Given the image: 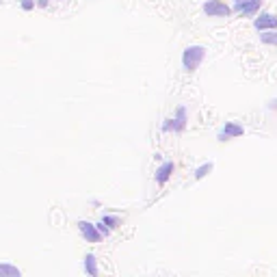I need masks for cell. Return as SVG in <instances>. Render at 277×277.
I'll use <instances>...</instances> for the list:
<instances>
[{
	"label": "cell",
	"mask_w": 277,
	"mask_h": 277,
	"mask_svg": "<svg viewBox=\"0 0 277 277\" xmlns=\"http://www.w3.org/2000/svg\"><path fill=\"white\" fill-rule=\"evenodd\" d=\"M206 58V48L202 46H191V48L184 50V55H182V65L188 72H195V69L202 65V61Z\"/></svg>",
	"instance_id": "1"
},
{
	"label": "cell",
	"mask_w": 277,
	"mask_h": 277,
	"mask_svg": "<svg viewBox=\"0 0 277 277\" xmlns=\"http://www.w3.org/2000/svg\"><path fill=\"white\" fill-rule=\"evenodd\" d=\"M204 13L208 17H225L232 13V9H229L225 2H221V0H208V2L204 4Z\"/></svg>",
	"instance_id": "2"
},
{
	"label": "cell",
	"mask_w": 277,
	"mask_h": 277,
	"mask_svg": "<svg viewBox=\"0 0 277 277\" xmlns=\"http://www.w3.org/2000/svg\"><path fill=\"white\" fill-rule=\"evenodd\" d=\"M260 4H262V0H234V11L251 17V15H256V11L260 9Z\"/></svg>",
	"instance_id": "3"
},
{
	"label": "cell",
	"mask_w": 277,
	"mask_h": 277,
	"mask_svg": "<svg viewBox=\"0 0 277 277\" xmlns=\"http://www.w3.org/2000/svg\"><path fill=\"white\" fill-rule=\"evenodd\" d=\"M184 126H186V109H184V106H180L175 119H167V123L163 126V130L165 132H171V130L180 132V130H184Z\"/></svg>",
	"instance_id": "4"
},
{
	"label": "cell",
	"mask_w": 277,
	"mask_h": 277,
	"mask_svg": "<svg viewBox=\"0 0 277 277\" xmlns=\"http://www.w3.org/2000/svg\"><path fill=\"white\" fill-rule=\"evenodd\" d=\"M243 126H238V123L234 121H227L225 126L221 128L219 132V141H229V139H236V137H243Z\"/></svg>",
	"instance_id": "5"
},
{
	"label": "cell",
	"mask_w": 277,
	"mask_h": 277,
	"mask_svg": "<svg viewBox=\"0 0 277 277\" xmlns=\"http://www.w3.org/2000/svg\"><path fill=\"white\" fill-rule=\"evenodd\" d=\"M78 227H80V232H82V236H85L89 243H98L100 238H102V232L98 229V225H93V223H87V221H80L78 223Z\"/></svg>",
	"instance_id": "6"
},
{
	"label": "cell",
	"mask_w": 277,
	"mask_h": 277,
	"mask_svg": "<svg viewBox=\"0 0 277 277\" xmlns=\"http://www.w3.org/2000/svg\"><path fill=\"white\" fill-rule=\"evenodd\" d=\"M253 26H256L258 31H269V28H277V17H275L273 13H262L256 22H253Z\"/></svg>",
	"instance_id": "7"
},
{
	"label": "cell",
	"mask_w": 277,
	"mask_h": 277,
	"mask_svg": "<svg viewBox=\"0 0 277 277\" xmlns=\"http://www.w3.org/2000/svg\"><path fill=\"white\" fill-rule=\"evenodd\" d=\"M171 173H173V163H163L161 169L156 171V182L158 184H165V182L171 178Z\"/></svg>",
	"instance_id": "8"
},
{
	"label": "cell",
	"mask_w": 277,
	"mask_h": 277,
	"mask_svg": "<svg viewBox=\"0 0 277 277\" xmlns=\"http://www.w3.org/2000/svg\"><path fill=\"white\" fill-rule=\"evenodd\" d=\"M0 275H7V277H20V269L11 267V264H0Z\"/></svg>",
	"instance_id": "9"
},
{
	"label": "cell",
	"mask_w": 277,
	"mask_h": 277,
	"mask_svg": "<svg viewBox=\"0 0 277 277\" xmlns=\"http://www.w3.org/2000/svg\"><path fill=\"white\" fill-rule=\"evenodd\" d=\"M260 41L267 46H277V31H271V33H262L260 35Z\"/></svg>",
	"instance_id": "10"
},
{
	"label": "cell",
	"mask_w": 277,
	"mask_h": 277,
	"mask_svg": "<svg viewBox=\"0 0 277 277\" xmlns=\"http://www.w3.org/2000/svg\"><path fill=\"white\" fill-rule=\"evenodd\" d=\"M85 269H87V273H89V275H98V267H96V258H93V256H91V253H89V256H87V258H85Z\"/></svg>",
	"instance_id": "11"
},
{
	"label": "cell",
	"mask_w": 277,
	"mask_h": 277,
	"mask_svg": "<svg viewBox=\"0 0 277 277\" xmlns=\"http://www.w3.org/2000/svg\"><path fill=\"white\" fill-rule=\"evenodd\" d=\"M212 171V163H206V165H202V167H197V171H195V178L197 180H202V178H206Z\"/></svg>",
	"instance_id": "12"
},
{
	"label": "cell",
	"mask_w": 277,
	"mask_h": 277,
	"mask_svg": "<svg viewBox=\"0 0 277 277\" xmlns=\"http://www.w3.org/2000/svg\"><path fill=\"white\" fill-rule=\"evenodd\" d=\"M104 225H109V227H115L117 223H119V219H117V217H104Z\"/></svg>",
	"instance_id": "13"
},
{
	"label": "cell",
	"mask_w": 277,
	"mask_h": 277,
	"mask_svg": "<svg viewBox=\"0 0 277 277\" xmlns=\"http://www.w3.org/2000/svg\"><path fill=\"white\" fill-rule=\"evenodd\" d=\"M33 7H35L33 0H22V9H24V11H31Z\"/></svg>",
	"instance_id": "14"
},
{
	"label": "cell",
	"mask_w": 277,
	"mask_h": 277,
	"mask_svg": "<svg viewBox=\"0 0 277 277\" xmlns=\"http://www.w3.org/2000/svg\"><path fill=\"white\" fill-rule=\"evenodd\" d=\"M98 229H100V232L104 234V236H106V234H109V227H104V221H102V223H100V225H98Z\"/></svg>",
	"instance_id": "15"
}]
</instances>
